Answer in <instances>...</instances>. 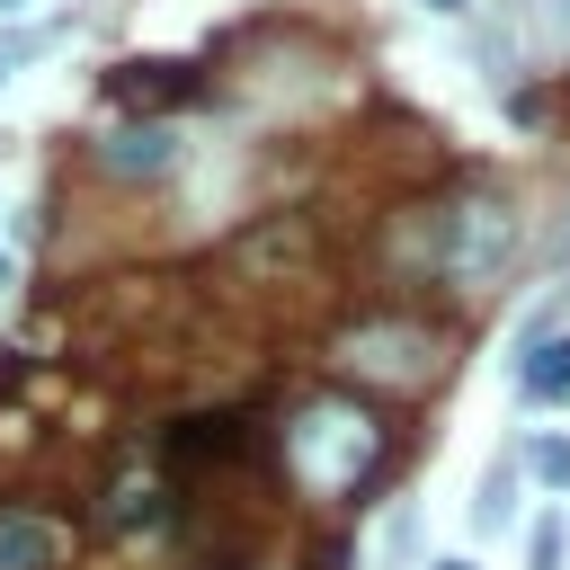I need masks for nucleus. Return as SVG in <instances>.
I'll return each mask as SVG.
<instances>
[{"mask_svg":"<svg viewBox=\"0 0 570 570\" xmlns=\"http://www.w3.org/2000/svg\"><path fill=\"white\" fill-rule=\"evenodd\" d=\"M383 454H392V428L356 401V392H312L294 419H285V472L321 499H356L383 481Z\"/></svg>","mask_w":570,"mask_h":570,"instance_id":"nucleus-1","label":"nucleus"},{"mask_svg":"<svg viewBox=\"0 0 570 570\" xmlns=\"http://www.w3.org/2000/svg\"><path fill=\"white\" fill-rule=\"evenodd\" d=\"M436 365H445V338H436L428 321H410V312H374V321L338 330V374H347V383L419 392V383H436Z\"/></svg>","mask_w":570,"mask_h":570,"instance_id":"nucleus-2","label":"nucleus"},{"mask_svg":"<svg viewBox=\"0 0 570 570\" xmlns=\"http://www.w3.org/2000/svg\"><path fill=\"white\" fill-rule=\"evenodd\" d=\"M508 258H517V205H508L499 187L463 196V205H454V258H445V276H454L463 294H490Z\"/></svg>","mask_w":570,"mask_h":570,"instance_id":"nucleus-3","label":"nucleus"},{"mask_svg":"<svg viewBox=\"0 0 570 570\" xmlns=\"http://www.w3.org/2000/svg\"><path fill=\"white\" fill-rule=\"evenodd\" d=\"M98 169H107V178H169V169H178V134H169L160 116H134V125H116V134L98 142Z\"/></svg>","mask_w":570,"mask_h":570,"instance_id":"nucleus-4","label":"nucleus"},{"mask_svg":"<svg viewBox=\"0 0 570 570\" xmlns=\"http://www.w3.org/2000/svg\"><path fill=\"white\" fill-rule=\"evenodd\" d=\"M240 436H249V419H240V410H214V419H178V428L160 436V454H169V463H232Z\"/></svg>","mask_w":570,"mask_h":570,"instance_id":"nucleus-5","label":"nucleus"},{"mask_svg":"<svg viewBox=\"0 0 570 570\" xmlns=\"http://www.w3.org/2000/svg\"><path fill=\"white\" fill-rule=\"evenodd\" d=\"M53 552H62V534H53L45 517L0 508V570H53Z\"/></svg>","mask_w":570,"mask_h":570,"instance_id":"nucleus-6","label":"nucleus"},{"mask_svg":"<svg viewBox=\"0 0 570 570\" xmlns=\"http://www.w3.org/2000/svg\"><path fill=\"white\" fill-rule=\"evenodd\" d=\"M107 89H116L125 107H160V98H196V80H187L178 62H116V71H107Z\"/></svg>","mask_w":570,"mask_h":570,"instance_id":"nucleus-7","label":"nucleus"},{"mask_svg":"<svg viewBox=\"0 0 570 570\" xmlns=\"http://www.w3.org/2000/svg\"><path fill=\"white\" fill-rule=\"evenodd\" d=\"M517 392L525 401H570V338H543L517 356Z\"/></svg>","mask_w":570,"mask_h":570,"instance_id":"nucleus-8","label":"nucleus"},{"mask_svg":"<svg viewBox=\"0 0 570 570\" xmlns=\"http://www.w3.org/2000/svg\"><path fill=\"white\" fill-rule=\"evenodd\" d=\"M107 525H116V534H134V525H169V490H160V481H116Z\"/></svg>","mask_w":570,"mask_h":570,"instance_id":"nucleus-9","label":"nucleus"},{"mask_svg":"<svg viewBox=\"0 0 570 570\" xmlns=\"http://www.w3.org/2000/svg\"><path fill=\"white\" fill-rule=\"evenodd\" d=\"M508 517H517V463H490V472H481V499H472V525L499 534Z\"/></svg>","mask_w":570,"mask_h":570,"instance_id":"nucleus-10","label":"nucleus"},{"mask_svg":"<svg viewBox=\"0 0 570 570\" xmlns=\"http://www.w3.org/2000/svg\"><path fill=\"white\" fill-rule=\"evenodd\" d=\"M525 36L534 53H570V0H525Z\"/></svg>","mask_w":570,"mask_h":570,"instance_id":"nucleus-11","label":"nucleus"},{"mask_svg":"<svg viewBox=\"0 0 570 570\" xmlns=\"http://www.w3.org/2000/svg\"><path fill=\"white\" fill-rule=\"evenodd\" d=\"M561 543H570V517L543 508V517H534V543H525V570H561Z\"/></svg>","mask_w":570,"mask_h":570,"instance_id":"nucleus-12","label":"nucleus"},{"mask_svg":"<svg viewBox=\"0 0 570 570\" xmlns=\"http://www.w3.org/2000/svg\"><path fill=\"white\" fill-rule=\"evenodd\" d=\"M525 463H534V481H543V490H570V436H534V445H525Z\"/></svg>","mask_w":570,"mask_h":570,"instance_id":"nucleus-13","label":"nucleus"},{"mask_svg":"<svg viewBox=\"0 0 570 570\" xmlns=\"http://www.w3.org/2000/svg\"><path fill=\"white\" fill-rule=\"evenodd\" d=\"M45 53V27H0V80L18 71V62H36Z\"/></svg>","mask_w":570,"mask_h":570,"instance_id":"nucleus-14","label":"nucleus"},{"mask_svg":"<svg viewBox=\"0 0 570 570\" xmlns=\"http://www.w3.org/2000/svg\"><path fill=\"white\" fill-rule=\"evenodd\" d=\"M436 570H481V561H463V552H445V561H436Z\"/></svg>","mask_w":570,"mask_h":570,"instance_id":"nucleus-15","label":"nucleus"},{"mask_svg":"<svg viewBox=\"0 0 570 570\" xmlns=\"http://www.w3.org/2000/svg\"><path fill=\"white\" fill-rule=\"evenodd\" d=\"M419 9H463V0H419Z\"/></svg>","mask_w":570,"mask_h":570,"instance_id":"nucleus-16","label":"nucleus"},{"mask_svg":"<svg viewBox=\"0 0 570 570\" xmlns=\"http://www.w3.org/2000/svg\"><path fill=\"white\" fill-rule=\"evenodd\" d=\"M18 9H27V0H0V18H18Z\"/></svg>","mask_w":570,"mask_h":570,"instance_id":"nucleus-17","label":"nucleus"},{"mask_svg":"<svg viewBox=\"0 0 570 570\" xmlns=\"http://www.w3.org/2000/svg\"><path fill=\"white\" fill-rule=\"evenodd\" d=\"M0 285H9V249H0Z\"/></svg>","mask_w":570,"mask_h":570,"instance_id":"nucleus-18","label":"nucleus"}]
</instances>
